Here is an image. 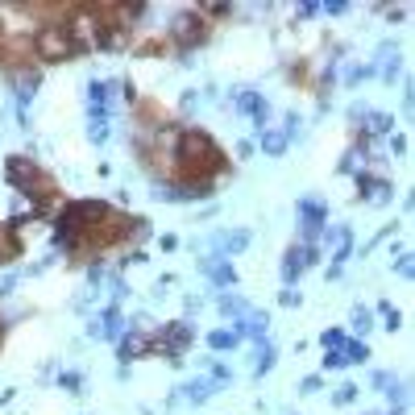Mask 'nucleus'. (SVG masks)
I'll return each instance as SVG.
<instances>
[{
    "label": "nucleus",
    "instance_id": "obj_1",
    "mask_svg": "<svg viewBox=\"0 0 415 415\" xmlns=\"http://www.w3.org/2000/svg\"><path fill=\"white\" fill-rule=\"evenodd\" d=\"M34 50H38L46 62H62V58L79 54V50H75V42H71V34H67V25H42V34H38Z\"/></svg>",
    "mask_w": 415,
    "mask_h": 415
},
{
    "label": "nucleus",
    "instance_id": "obj_2",
    "mask_svg": "<svg viewBox=\"0 0 415 415\" xmlns=\"http://www.w3.org/2000/svg\"><path fill=\"white\" fill-rule=\"evenodd\" d=\"M204 21L199 17H179L175 21V38H179V46H195V42H204Z\"/></svg>",
    "mask_w": 415,
    "mask_h": 415
},
{
    "label": "nucleus",
    "instance_id": "obj_3",
    "mask_svg": "<svg viewBox=\"0 0 415 415\" xmlns=\"http://www.w3.org/2000/svg\"><path fill=\"white\" fill-rule=\"evenodd\" d=\"M150 336H125L121 341V357H141V353H150Z\"/></svg>",
    "mask_w": 415,
    "mask_h": 415
},
{
    "label": "nucleus",
    "instance_id": "obj_4",
    "mask_svg": "<svg viewBox=\"0 0 415 415\" xmlns=\"http://www.w3.org/2000/svg\"><path fill=\"white\" fill-rule=\"evenodd\" d=\"M308 262H312V249H295V253H286V275L295 278Z\"/></svg>",
    "mask_w": 415,
    "mask_h": 415
},
{
    "label": "nucleus",
    "instance_id": "obj_5",
    "mask_svg": "<svg viewBox=\"0 0 415 415\" xmlns=\"http://www.w3.org/2000/svg\"><path fill=\"white\" fill-rule=\"evenodd\" d=\"M232 341H237L232 332H212V349H229Z\"/></svg>",
    "mask_w": 415,
    "mask_h": 415
},
{
    "label": "nucleus",
    "instance_id": "obj_6",
    "mask_svg": "<svg viewBox=\"0 0 415 415\" xmlns=\"http://www.w3.org/2000/svg\"><path fill=\"white\" fill-rule=\"evenodd\" d=\"M282 145H286V138H282V133H266V150H270V154H278Z\"/></svg>",
    "mask_w": 415,
    "mask_h": 415
}]
</instances>
